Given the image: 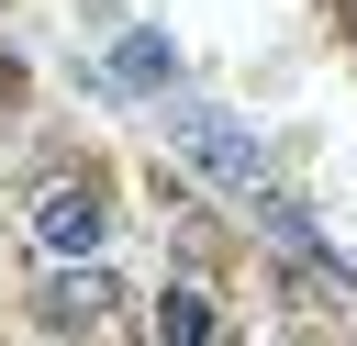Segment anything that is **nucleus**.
Here are the masks:
<instances>
[{"mask_svg": "<svg viewBox=\"0 0 357 346\" xmlns=\"http://www.w3.org/2000/svg\"><path fill=\"white\" fill-rule=\"evenodd\" d=\"M100 313H112V268H100V257L45 268V324H56V335H78V324H100Z\"/></svg>", "mask_w": 357, "mask_h": 346, "instance_id": "nucleus-4", "label": "nucleus"}, {"mask_svg": "<svg viewBox=\"0 0 357 346\" xmlns=\"http://www.w3.org/2000/svg\"><path fill=\"white\" fill-rule=\"evenodd\" d=\"M156 346H223V301L201 279H167L156 290Z\"/></svg>", "mask_w": 357, "mask_h": 346, "instance_id": "nucleus-5", "label": "nucleus"}, {"mask_svg": "<svg viewBox=\"0 0 357 346\" xmlns=\"http://www.w3.org/2000/svg\"><path fill=\"white\" fill-rule=\"evenodd\" d=\"M167 156L190 167V179H212V190H268V145L234 123V112H212V100H167Z\"/></svg>", "mask_w": 357, "mask_h": 346, "instance_id": "nucleus-1", "label": "nucleus"}, {"mask_svg": "<svg viewBox=\"0 0 357 346\" xmlns=\"http://www.w3.org/2000/svg\"><path fill=\"white\" fill-rule=\"evenodd\" d=\"M100 234H112V201H100V179H45V190H33V246H45V268H78V257H100Z\"/></svg>", "mask_w": 357, "mask_h": 346, "instance_id": "nucleus-2", "label": "nucleus"}, {"mask_svg": "<svg viewBox=\"0 0 357 346\" xmlns=\"http://www.w3.org/2000/svg\"><path fill=\"white\" fill-rule=\"evenodd\" d=\"M167 78H178V45H167V33H123V45H112V67H100V89H112V100H156Z\"/></svg>", "mask_w": 357, "mask_h": 346, "instance_id": "nucleus-3", "label": "nucleus"}]
</instances>
